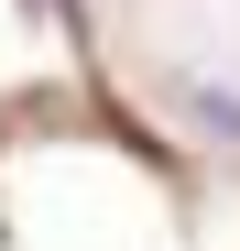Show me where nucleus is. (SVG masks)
<instances>
[{"mask_svg": "<svg viewBox=\"0 0 240 251\" xmlns=\"http://www.w3.org/2000/svg\"><path fill=\"white\" fill-rule=\"evenodd\" d=\"M33 11H44V22H66V0H33Z\"/></svg>", "mask_w": 240, "mask_h": 251, "instance_id": "nucleus-1", "label": "nucleus"}]
</instances>
